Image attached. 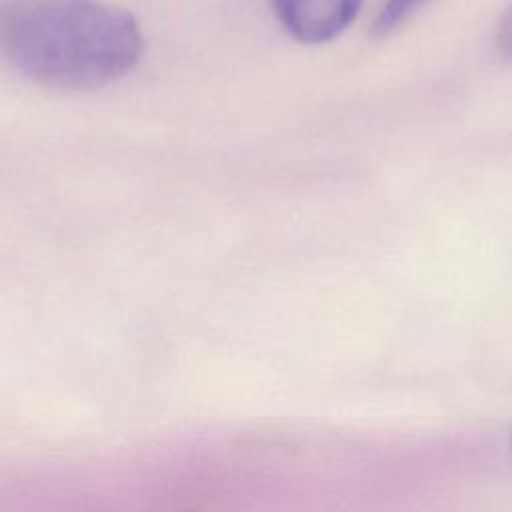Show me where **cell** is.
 Listing matches in <instances>:
<instances>
[{"label": "cell", "mask_w": 512, "mask_h": 512, "mask_svg": "<svg viewBox=\"0 0 512 512\" xmlns=\"http://www.w3.org/2000/svg\"><path fill=\"white\" fill-rule=\"evenodd\" d=\"M496 42L500 52L512 62V4L504 10L500 22H498V30H496Z\"/></svg>", "instance_id": "4"}, {"label": "cell", "mask_w": 512, "mask_h": 512, "mask_svg": "<svg viewBox=\"0 0 512 512\" xmlns=\"http://www.w3.org/2000/svg\"><path fill=\"white\" fill-rule=\"evenodd\" d=\"M510 446H512V440H510Z\"/></svg>", "instance_id": "5"}, {"label": "cell", "mask_w": 512, "mask_h": 512, "mask_svg": "<svg viewBox=\"0 0 512 512\" xmlns=\"http://www.w3.org/2000/svg\"><path fill=\"white\" fill-rule=\"evenodd\" d=\"M426 0H384L374 20V32L386 36L400 28Z\"/></svg>", "instance_id": "3"}, {"label": "cell", "mask_w": 512, "mask_h": 512, "mask_svg": "<svg viewBox=\"0 0 512 512\" xmlns=\"http://www.w3.org/2000/svg\"><path fill=\"white\" fill-rule=\"evenodd\" d=\"M282 28L304 44L340 36L358 16L362 0H268Z\"/></svg>", "instance_id": "2"}, {"label": "cell", "mask_w": 512, "mask_h": 512, "mask_svg": "<svg viewBox=\"0 0 512 512\" xmlns=\"http://www.w3.org/2000/svg\"><path fill=\"white\" fill-rule=\"evenodd\" d=\"M0 38L14 68L66 90L116 82L142 48L134 16L100 0H12L2 10Z\"/></svg>", "instance_id": "1"}]
</instances>
